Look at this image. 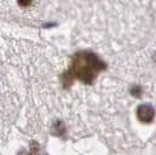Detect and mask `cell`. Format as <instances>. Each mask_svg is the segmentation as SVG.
<instances>
[{
	"label": "cell",
	"mask_w": 156,
	"mask_h": 155,
	"mask_svg": "<svg viewBox=\"0 0 156 155\" xmlns=\"http://www.w3.org/2000/svg\"><path fill=\"white\" fill-rule=\"evenodd\" d=\"M103 69H105V64L93 52H82L73 55L70 68L65 75H68V81L78 78L83 83L90 84Z\"/></svg>",
	"instance_id": "6da1fadb"
},
{
	"label": "cell",
	"mask_w": 156,
	"mask_h": 155,
	"mask_svg": "<svg viewBox=\"0 0 156 155\" xmlns=\"http://www.w3.org/2000/svg\"><path fill=\"white\" fill-rule=\"evenodd\" d=\"M154 114H155V112L150 105H141L137 109V117L141 121H144V123L151 121L154 118Z\"/></svg>",
	"instance_id": "7a4b0ae2"
},
{
	"label": "cell",
	"mask_w": 156,
	"mask_h": 155,
	"mask_svg": "<svg viewBox=\"0 0 156 155\" xmlns=\"http://www.w3.org/2000/svg\"><path fill=\"white\" fill-rule=\"evenodd\" d=\"M34 0H18V4L21 7H28L32 5V2Z\"/></svg>",
	"instance_id": "3957f363"
}]
</instances>
